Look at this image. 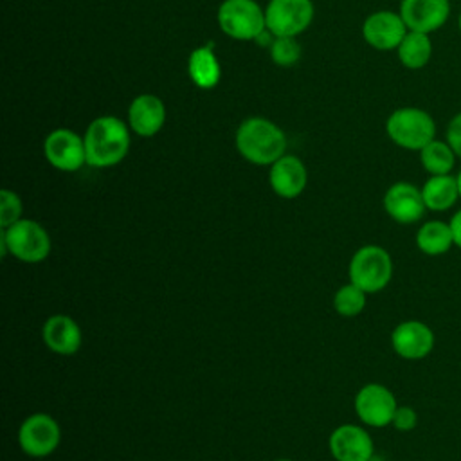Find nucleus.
Segmentation results:
<instances>
[{
    "instance_id": "4be33fe9",
    "label": "nucleus",
    "mask_w": 461,
    "mask_h": 461,
    "mask_svg": "<svg viewBox=\"0 0 461 461\" xmlns=\"http://www.w3.org/2000/svg\"><path fill=\"white\" fill-rule=\"evenodd\" d=\"M396 52H398L400 63L405 68H411V70L423 68L432 56L430 36L427 32H420V31H407V34L403 36Z\"/></svg>"
},
{
    "instance_id": "dca6fc26",
    "label": "nucleus",
    "mask_w": 461,
    "mask_h": 461,
    "mask_svg": "<svg viewBox=\"0 0 461 461\" xmlns=\"http://www.w3.org/2000/svg\"><path fill=\"white\" fill-rule=\"evenodd\" d=\"M43 344L56 355H76L83 344V331L79 324L65 313L50 315L41 326Z\"/></svg>"
},
{
    "instance_id": "0eeeda50",
    "label": "nucleus",
    "mask_w": 461,
    "mask_h": 461,
    "mask_svg": "<svg viewBox=\"0 0 461 461\" xmlns=\"http://www.w3.org/2000/svg\"><path fill=\"white\" fill-rule=\"evenodd\" d=\"M61 441L59 423L47 412L29 414L18 429V445L29 457L50 456Z\"/></svg>"
},
{
    "instance_id": "a878e982",
    "label": "nucleus",
    "mask_w": 461,
    "mask_h": 461,
    "mask_svg": "<svg viewBox=\"0 0 461 461\" xmlns=\"http://www.w3.org/2000/svg\"><path fill=\"white\" fill-rule=\"evenodd\" d=\"M23 212V203L22 198L11 191V189H2L0 191V229H5L18 220H22Z\"/></svg>"
},
{
    "instance_id": "b1692460",
    "label": "nucleus",
    "mask_w": 461,
    "mask_h": 461,
    "mask_svg": "<svg viewBox=\"0 0 461 461\" xmlns=\"http://www.w3.org/2000/svg\"><path fill=\"white\" fill-rule=\"evenodd\" d=\"M367 303V294L353 285L351 281L342 285L333 295V308L342 317H357L364 312Z\"/></svg>"
},
{
    "instance_id": "bb28decb",
    "label": "nucleus",
    "mask_w": 461,
    "mask_h": 461,
    "mask_svg": "<svg viewBox=\"0 0 461 461\" xmlns=\"http://www.w3.org/2000/svg\"><path fill=\"white\" fill-rule=\"evenodd\" d=\"M391 425L396 430H400V432H409V430H412L418 425V414L409 405H398V409H396V412L393 416Z\"/></svg>"
},
{
    "instance_id": "1a4fd4ad",
    "label": "nucleus",
    "mask_w": 461,
    "mask_h": 461,
    "mask_svg": "<svg viewBox=\"0 0 461 461\" xmlns=\"http://www.w3.org/2000/svg\"><path fill=\"white\" fill-rule=\"evenodd\" d=\"M355 414L364 425L382 429L391 425L398 409L393 391L378 382H369L358 389L353 400Z\"/></svg>"
},
{
    "instance_id": "2f4dec72",
    "label": "nucleus",
    "mask_w": 461,
    "mask_h": 461,
    "mask_svg": "<svg viewBox=\"0 0 461 461\" xmlns=\"http://www.w3.org/2000/svg\"><path fill=\"white\" fill-rule=\"evenodd\" d=\"M277 461H294V459H277Z\"/></svg>"
},
{
    "instance_id": "a211bd4d",
    "label": "nucleus",
    "mask_w": 461,
    "mask_h": 461,
    "mask_svg": "<svg viewBox=\"0 0 461 461\" xmlns=\"http://www.w3.org/2000/svg\"><path fill=\"white\" fill-rule=\"evenodd\" d=\"M166 122V106L153 94L137 95L128 106V124L140 137L157 135Z\"/></svg>"
},
{
    "instance_id": "c85d7f7f",
    "label": "nucleus",
    "mask_w": 461,
    "mask_h": 461,
    "mask_svg": "<svg viewBox=\"0 0 461 461\" xmlns=\"http://www.w3.org/2000/svg\"><path fill=\"white\" fill-rule=\"evenodd\" d=\"M450 229H452V236H454V245L461 249V209L457 212H454V216L450 218Z\"/></svg>"
},
{
    "instance_id": "cd10ccee",
    "label": "nucleus",
    "mask_w": 461,
    "mask_h": 461,
    "mask_svg": "<svg viewBox=\"0 0 461 461\" xmlns=\"http://www.w3.org/2000/svg\"><path fill=\"white\" fill-rule=\"evenodd\" d=\"M447 142L454 149V153L461 158V112L456 113L447 126Z\"/></svg>"
},
{
    "instance_id": "393cba45",
    "label": "nucleus",
    "mask_w": 461,
    "mask_h": 461,
    "mask_svg": "<svg viewBox=\"0 0 461 461\" xmlns=\"http://www.w3.org/2000/svg\"><path fill=\"white\" fill-rule=\"evenodd\" d=\"M270 49V58L281 67H290L301 58V45L295 36H276Z\"/></svg>"
},
{
    "instance_id": "9d476101",
    "label": "nucleus",
    "mask_w": 461,
    "mask_h": 461,
    "mask_svg": "<svg viewBox=\"0 0 461 461\" xmlns=\"http://www.w3.org/2000/svg\"><path fill=\"white\" fill-rule=\"evenodd\" d=\"M43 155L47 162L59 171H77L86 164L85 140L68 128L52 130L43 140Z\"/></svg>"
},
{
    "instance_id": "2eb2a0df",
    "label": "nucleus",
    "mask_w": 461,
    "mask_h": 461,
    "mask_svg": "<svg viewBox=\"0 0 461 461\" xmlns=\"http://www.w3.org/2000/svg\"><path fill=\"white\" fill-rule=\"evenodd\" d=\"M400 16L409 31L434 32L441 29L450 16L448 0H402Z\"/></svg>"
},
{
    "instance_id": "f3484780",
    "label": "nucleus",
    "mask_w": 461,
    "mask_h": 461,
    "mask_svg": "<svg viewBox=\"0 0 461 461\" xmlns=\"http://www.w3.org/2000/svg\"><path fill=\"white\" fill-rule=\"evenodd\" d=\"M308 182V171L303 160L295 155H283L277 158L268 171V184L272 191L286 200L297 198Z\"/></svg>"
},
{
    "instance_id": "6ab92c4d",
    "label": "nucleus",
    "mask_w": 461,
    "mask_h": 461,
    "mask_svg": "<svg viewBox=\"0 0 461 461\" xmlns=\"http://www.w3.org/2000/svg\"><path fill=\"white\" fill-rule=\"evenodd\" d=\"M421 194L429 211H448L459 200L457 178L454 175H430L421 185Z\"/></svg>"
},
{
    "instance_id": "ddd939ff",
    "label": "nucleus",
    "mask_w": 461,
    "mask_h": 461,
    "mask_svg": "<svg viewBox=\"0 0 461 461\" xmlns=\"http://www.w3.org/2000/svg\"><path fill=\"white\" fill-rule=\"evenodd\" d=\"M407 31L409 29L400 13L387 9L371 13L362 23L364 40L376 50L398 49Z\"/></svg>"
},
{
    "instance_id": "6e6552de",
    "label": "nucleus",
    "mask_w": 461,
    "mask_h": 461,
    "mask_svg": "<svg viewBox=\"0 0 461 461\" xmlns=\"http://www.w3.org/2000/svg\"><path fill=\"white\" fill-rule=\"evenodd\" d=\"M313 20L312 0H270L265 7V23L274 36H297Z\"/></svg>"
},
{
    "instance_id": "aec40b11",
    "label": "nucleus",
    "mask_w": 461,
    "mask_h": 461,
    "mask_svg": "<svg viewBox=\"0 0 461 461\" xmlns=\"http://www.w3.org/2000/svg\"><path fill=\"white\" fill-rule=\"evenodd\" d=\"M187 74L191 81L200 88H212L220 81V63L212 52V45L198 47L187 59Z\"/></svg>"
},
{
    "instance_id": "412c9836",
    "label": "nucleus",
    "mask_w": 461,
    "mask_h": 461,
    "mask_svg": "<svg viewBox=\"0 0 461 461\" xmlns=\"http://www.w3.org/2000/svg\"><path fill=\"white\" fill-rule=\"evenodd\" d=\"M454 245L450 223L441 220H430L420 225L416 232V247L425 256H441Z\"/></svg>"
},
{
    "instance_id": "39448f33",
    "label": "nucleus",
    "mask_w": 461,
    "mask_h": 461,
    "mask_svg": "<svg viewBox=\"0 0 461 461\" xmlns=\"http://www.w3.org/2000/svg\"><path fill=\"white\" fill-rule=\"evenodd\" d=\"M348 276L349 281L362 288L366 294H376L391 283V254L380 245H364L351 256Z\"/></svg>"
},
{
    "instance_id": "7ed1b4c3",
    "label": "nucleus",
    "mask_w": 461,
    "mask_h": 461,
    "mask_svg": "<svg viewBox=\"0 0 461 461\" xmlns=\"http://www.w3.org/2000/svg\"><path fill=\"white\" fill-rule=\"evenodd\" d=\"M50 249V236L36 220L22 218L0 230L2 258L11 254L22 263H40L49 258Z\"/></svg>"
},
{
    "instance_id": "f257e3e1",
    "label": "nucleus",
    "mask_w": 461,
    "mask_h": 461,
    "mask_svg": "<svg viewBox=\"0 0 461 461\" xmlns=\"http://www.w3.org/2000/svg\"><path fill=\"white\" fill-rule=\"evenodd\" d=\"M86 164L92 167H112L124 160L130 151V128L115 115L94 119L85 135Z\"/></svg>"
},
{
    "instance_id": "f03ea898",
    "label": "nucleus",
    "mask_w": 461,
    "mask_h": 461,
    "mask_svg": "<svg viewBox=\"0 0 461 461\" xmlns=\"http://www.w3.org/2000/svg\"><path fill=\"white\" fill-rule=\"evenodd\" d=\"M240 155L256 166H272L286 151V135L265 117H249L236 130Z\"/></svg>"
},
{
    "instance_id": "20e7f679",
    "label": "nucleus",
    "mask_w": 461,
    "mask_h": 461,
    "mask_svg": "<svg viewBox=\"0 0 461 461\" xmlns=\"http://www.w3.org/2000/svg\"><path fill=\"white\" fill-rule=\"evenodd\" d=\"M385 131L396 146L420 151L436 139V122L429 112L416 106H403L387 117Z\"/></svg>"
},
{
    "instance_id": "5701e85b",
    "label": "nucleus",
    "mask_w": 461,
    "mask_h": 461,
    "mask_svg": "<svg viewBox=\"0 0 461 461\" xmlns=\"http://www.w3.org/2000/svg\"><path fill=\"white\" fill-rule=\"evenodd\" d=\"M456 153L447 140L432 139L420 149V162L429 175H450L456 164Z\"/></svg>"
},
{
    "instance_id": "7c9ffc66",
    "label": "nucleus",
    "mask_w": 461,
    "mask_h": 461,
    "mask_svg": "<svg viewBox=\"0 0 461 461\" xmlns=\"http://www.w3.org/2000/svg\"><path fill=\"white\" fill-rule=\"evenodd\" d=\"M457 25H459V31H461V13H459V18H457Z\"/></svg>"
},
{
    "instance_id": "423d86ee",
    "label": "nucleus",
    "mask_w": 461,
    "mask_h": 461,
    "mask_svg": "<svg viewBox=\"0 0 461 461\" xmlns=\"http://www.w3.org/2000/svg\"><path fill=\"white\" fill-rule=\"evenodd\" d=\"M218 25L234 40H256L265 29V9L256 0H223L218 7Z\"/></svg>"
},
{
    "instance_id": "c756f323",
    "label": "nucleus",
    "mask_w": 461,
    "mask_h": 461,
    "mask_svg": "<svg viewBox=\"0 0 461 461\" xmlns=\"http://www.w3.org/2000/svg\"><path fill=\"white\" fill-rule=\"evenodd\" d=\"M456 178H457V187H459V198H461V169H459V173L456 175Z\"/></svg>"
},
{
    "instance_id": "4468645a",
    "label": "nucleus",
    "mask_w": 461,
    "mask_h": 461,
    "mask_svg": "<svg viewBox=\"0 0 461 461\" xmlns=\"http://www.w3.org/2000/svg\"><path fill=\"white\" fill-rule=\"evenodd\" d=\"M391 346L405 360H421L434 348V331L423 321H402L391 331Z\"/></svg>"
},
{
    "instance_id": "f8f14e48",
    "label": "nucleus",
    "mask_w": 461,
    "mask_h": 461,
    "mask_svg": "<svg viewBox=\"0 0 461 461\" xmlns=\"http://www.w3.org/2000/svg\"><path fill=\"white\" fill-rule=\"evenodd\" d=\"M382 203L389 218L402 225L420 221L427 211L421 189L411 182H394L389 185Z\"/></svg>"
},
{
    "instance_id": "9b49d317",
    "label": "nucleus",
    "mask_w": 461,
    "mask_h": 461,
    "mask_svg": "<svg viewBox=\"0 0 461 461\" xmlns=\"http://www.w3.org/2000/svg\"><path fill=\"white\" fill-rule=\"evenodd\" d=\"M328 447L335 461H371L375 454V443L369 432L353 423L335 427L330 434Z\"/></svg>"
}]
</instances>
